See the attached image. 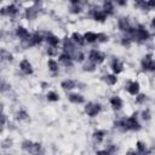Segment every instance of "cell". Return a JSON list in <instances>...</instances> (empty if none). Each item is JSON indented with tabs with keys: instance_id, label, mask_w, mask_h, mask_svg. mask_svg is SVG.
I'll return each mask as SVG.
<instances>
[{
	"instance_id": "cell-5",
	"label": "cell",
	"mask_w": 155,
	"mask_h": 155,
	"mask_svg": "<svg viewBox=\"0 0 155 155\" xmlns=\"http://www.w3.org/2000/svg\"><path fill=\"white\" fill-rule=\"evenodd\" d=\"M102 104L98 103V102H87L85 103V107H84V113L88 116V117H97L101 113H102Z\"/></svg>"
},
{
	"instance_id": "cell-11",
	"label": "cell",
	"mask_w": 155,
	"mask_h": 155,
	"mask_svg": "<svg viewBox=\"0 0 155 155\" xmlns=\"http://www.w3.org/2000/svg\"><path fill=\"white\" fill-rule=\"evenodd\" d=\"M125 91L130 96L136 97L140 92V84H139V81H137V80H128L126 82V85H125Z\"/></svg>"
},
{
	"instance_id": "cell-40",
	"label": "cell",
	"mask_w": 155,
	"mask_h": 155,
	"mask_svg": "<svg viewBox=\"0 0 155 155\" xmlns=\"http://www.w3.org/2000/svg\"><path fill=\"white\" fill-rule=\"evenodd\" d=\"M114 4L115 6H127V1H116Z\"/></svg>"
},
{
	"instance_id": "cell-16",
	"label": "cell",
	"mask_w": 155,
	"mask_h": 155,
	"mask_svg": "<svg viewBox=\"0 0 155 155\" xmlns=\"http://www.w3.org/2000/svg\"><path fill=\"white\" fill-rule=\"evenodd\" d=\"M46 65H47L48 71L52 74V76H56L57 74H59V71H61V65H59V63L57 62V59H54V58H48L47 62H46Z\"/></svg>"
},
{
	"instance_id": "cell-36",
	"label": "cell",
	"mask_w": 155,
	"mask_h": 155,
	"mask_svg": "<svg viewBox=\"0 0 155 155\" xmlns=\"http://www.w3.org/2000/svg\"><path fill=\"white\" fill-rule=\"evenodd\" d=\"M11 90V85L7 82V81H5V80H0V91L1 92H8Z\"/></svg>"
},
{
	"instance_id": "cell-33",
	"label": "cell",
	"mask_w": 155,
	"mask_h": 155,
	"mask_svg": "<svg viewBox=\"0 0 155 155\" xmlns=\"http://www.w3.org/2000/svg\"><path fill=\"white\" fill-rule=\"evenodd\" d=\"M16 116H17V120H19V121H27V120H29V113L25 109H23V108H21L17 111Z\"/></svg>"
},
{
	"instance_id": "cell-31",
	"label": "cell",
	"mask_w": 155,
	"mask_h": 155,
	"mask_svg": "<svg viewBox=\"0 0 155 155\" xmlns=\"http://www.w3.org/2000/svg\"><path fill=\"white\" fill-rule=\"evenodd\" d=\"M148 102V96L145 93H138L136 97H134V103L137 105H144L145 103Z\"/></svg>"
},
{
	"instance_id": "cell-35",
	"label": "cell",
	"mask_w": 155,
	"mask_h": 155,
	"mask_svg": "<svg viewBox=\"0 0 155 155\" xmlns=\"http://www.w3.org/2000/svg\"><path fill=\"white\" fill-rule=\"evenodd\" d=\"M31 145H33V140H30V139H24V140L21 143L22 150H24V151H27V153H28V150L30 149Z\"/></svg>"
},
{
	"instance_id": "cell-26",
	"label": "cell",
	"mask_w": 155,
	"mask_h": 155,
	"mask_svg": "<svg viewBox=\"0 0 155 155\" xmlns=\"http://www.w3.org/2000/svg\"><path fill=\"white\" fill-rule=\"evenodd\" d=\"M59 98H61V97H59V93H58L57 91H54V90H48L47 93H46V99H47L48 102H51V103L58 102Z\"/></svg>"
},
{
	"instance_id": "cell-1",
	"label": "cell",
	"mask_w": 155,
	"mask_h": 155,
	"mask_svg": "<svg viewBox=\"0 0 155 155\" xmlns=\"http://www.w3.org/2000/svg\"><path fill=\"white\" fill-rule=\"evenodd\" d=\"M125 127H126V132H138L142 130V124L138 117V111L133 113L130 116H125Z\"/></svg>"
},
{
	"instance_id": "cell-30",
	"label": "cell",
	"mask_w": 155,
	"mask_h": 155,
	"mask_svg": "<svg viewBox=\"0 0 155 155\" xmlns=\"http://www.w3.org/2000/svg\"><path fill=\"white\" fill-rule=\"evenodd\" d=\"M104 150L107 151L108 155H116L117 151H119V147L114 143H108L105 147H104Z\"/></svg>"
},
{
	"instance_id": "cell-37",
	"label": "cell",
	"mask_w": 155,
	"mask_h": 155,
	"mask_svg": "<svg viewBox=\"0 0 155 155\" xmlns=\"http://www.w3.org/2000/svg\"><path fill=\"white\" fill-rule=\"evenodd\" d=\"M6 124H8V116L0 109V125L1 126H5Z\"/></svg>"
},
{
	"instance_id": "cell-19",
	"label": "cell",
	"mask_w": 155,
	"mask_h": 155,
	"mask_svg": "<svg viewBox=\"0 0 155 155\" xmlns=\"http://www.w3.org/2000/svg\"><path fill=\"white\" fill-rule=\"evenodd\" d=\"M76 86H78V81L69 79V78H65L61 81V88L67 92H71L74 88H76Z\"/></svg>"
},
{
	"instance_id": "cell-32",
	"label": "cell",
	"mask_w": 155,
	"mask_h": 155,
	"mask_svg": "<svg viewBox=\"0 0 155 155\" xmlns=\"http://www.w3.org/2000/svg\"><path fill=\"white\" fill-rule=\"evenodd\" d=\"M59 52H61V48L59 47H50V46L46 47V54L48 56V58L57 57L59 54Z\"/></svg>"
},
{
	"instance_id": "cell-27",
	"label": "cell",
	"mask_w": 155,
	"mask_h": 155,
	"mask_svg": "<svg viewBox=\"0 0 155 155\" xmlns=\"http://www.w3.org/2000/svg\"><path fill=\"white\" fill-rule=\"evenodd\" d=\"M151 116H153V114H151L150 108H145V109H143L140 113H138V117H139L142 121H150V120H151Z\"/></svg>"
},
{
	"instance_id": "cell-10",
	"label": "cell",
	"mask_w": 155,
	"mask_h": 155,
	"mask_svg": "<svg viewBox=\"0 0 155 155\" xmlns=\"http://www.w3.org/2000/svg\"><path fill=\"white\" fill-rule=\"evenodd\" d=\"M18 69L19 71L23 74V75H33L34 73V68H33V64L28 59V58H22L18 63Z\"/></svg>"
},
{
	"instance_id": "cell-23",
	"label": "cell",
	"mask_w": 155,
	"mask_h": 155,
	"mask_svg": "<svg viewBox=\"0 0 155 155\" xmlns=\"http://www.w3.org/2000/svg\"><path fill=\"white\" fill-rule=\"evenodd\" d=\"M15 59L12 52H10V50L5 48V47H0V62H5V63H12Z\"/></svg>"
},
{
	"instance_id": "cell-8",
	"label": "cell",
	"mask_w": 155,
	"mask_h": 155,
	"mask_svg": "<svg viewBox=\"0 0 155 155\" xmlns=\"http://www.w3.org/2000/svg\"><path fill=\"white\" fill-rule=\"evenodd\" d=\"M57 62L59 63V65H63L65 69H70V68H73L74 67V61H73V58H71V56L69 54V53H67V52H63V51H61L59 52V54L57 56Z\"/></svg>"
},
{
	"instance_id": "cell-2",
	"label": "cell",
	"mask_w": 155,
	"mask_h": 155,
	"mask_svg": "<svg viewBox=\"0 0 155 155\" xmlns=\"http://www.w3.org/2000/svg\"><path fill=\"white\" fill-rule=\"evenodd\" d=\"M87 16L97 23H104L109 17L102 11L101 5H92L87 10Z\"/></svg>"
},
{
	"instance_id": "cell-14",
	"label": "cell",
	"mask_w": 155,
	"mask_h": 155,
	"mask_svg": "<svg viewBox=\"0 0 155 155\" xmlns=\"http://www.w3.org/2000/svg\"><path fill=\"white\" fill-rule=\"evenodd\" d=\"M107 134H108V131H105V130H103V128H96V130L92 132V136H91L92 142H93L94 144H102V143L105 140Z\"/></svg>"
},
{
	"instance_id": "cell-13",
	"label": "cell",
	"mask_w": 155,
	"mask_h": 155,
	"mask_svg": "<svg viewBox=\"0 0 155 155\" xmlns=\"http://www.w3.org/2000/svg\"><path fill=\"white\" fill-rule=\"evenodd\" d=\"M124 99L119 96V94H113V96H110V98H109V105H110V108L114 110V111H120V110H122V108H124Z\"/></svg>"
},
{
	"instance_id": "cell-41",
	"label": "cell",
	"mask_w": 155,
	"mask_h": 155,
	"mask_svg": "<svg viewBox=\"0 0 155 155\" xmlns=\"http://www.w3.org/2000/svg\"><path fill=\"white\" fill-rule=\"evenodd\" d=\"M41 86H42L41 88H47V86H48V85H47L46 82H42V84H41Z\"/></svg>"
},
{
	"instance_id": "cell-12",
	"label": "cell",
	"mask_w": 155,
	"mask_h": 155,
	"mask_svg": "<svg viewBox=\"0 0 155 155\" xmlns=\"http://www.w3.org/2000/svg\"><path fill=\"white\" fill-rule=\"evenodd\" d=\"M13 35H15L16 39H18L19 41H22V40H25V39L30 35V31H29V29H28L25 25L18 24V25H16V28L13 29Z\"/></svg>"
},
{
	"instance_id": "cell-4",
	"label": "cell",
	"mask_w": 155,
	"mask_h": 155,
	"mask_svg": "<svg viewBox=\"0 0 155 155\" xmlns=\"http://www.w3.org/2000/svg\"><path fill=\"white\" fill-rule=\"evenodd\" d=\"M19 7L17 4L15 2H10L5 6H1L0 7V16L1 17H7V18H16L18 15H19Z\"/></svg>"
},
{
	"instance_id": "cell-29",
	"label": "cell",
	"mask_w": 155,
	"mask_h": 155,
	"mask_svg": "<svg viewBox=\"0 0 155 155\" xmlns=\"http://www.w3.org/2000/svg\"><path fill=\"white\" fill-rule=\"evenodd\" d=\"M82 70L86 71V73H93V71L97 70V65L94 63H92V62H90V61L86 59L82 63Z\"/></svg>"
},
{
	"instance_id": "cell-7",
	"label": "cell",
	"mask_w": 155,
	"mask_h": 155,
	"mask_svg": "<svg viewBox=\"0 0 155 155\" xmlns=\"http://www.w3.org/2000/svg\"><path fill=\"white\" fill-rule=\"evenodd\" d=\"M137 23H138V22H137V21H133L131 17H128V16H122V17H119V18H117V21H116V27H117L119 31H120L121 34H124V33H126L131 27L136 25Z\"/></svg>"
},
{
	"instance_id": "cell-9",
	"label": "cell",
	"mask_w": 155,
	"mask_h": 155,
	"mask_svg": "<svg viewBox=\"0 0 155 155\" xmlns=\"http://www.w3.org/2000/svg\"><path fill=\"white\" fill-rule=\"evenodd\" d=\"M109 69H110V71L113 74L119 75V74H121L124 71L125 65L117 57H111V59L109 61Z\"/></svg>"
},
{
	"instance_id": "cell-34",
	"label": "cell",
	"mask_w": 155,
	"mask_h": 155,
	"mask_svg": "<svg viewBox=\"0 0 155 155\" xmlns=\"http://www.w3.org/2000/svg\"><path fill=\"white\" fill-rule=\"evenodd\" d=\"M109 41V35L107 33H97V44H105Z\"/></svg>"
},
{
	"instance_id": "cell-18",
	"label": "cell",
	"mask_w": 155,
	"mask_h": 155,
	"mask_svg": "<svg viewBox=\"0 0 155 155\" xmlns=\"http://www.w3.org/2000/svg\"><path fill=\"white\" fill-rule=\"evenodd\" d=\"M45 42L47 44V46L50 47H61V38L56 34H53L52 31L48 33V35L45 39Z\"/></svg>"
},
{
	"instance_id": "cell-24",
	"label": "cell",
	"mask_w": 155,
	"mask_h": 155,
	"mask_svg": "<svg viewBox=\"0 0 155 155\" xmlns=\"http://www.w3.org/2000/svg\"><path fill=\"white\" fill-rule=\"evenodd\" d=\"M102 79H103L104 84L108 85V86H115V85L117 84V81H119L117 75H115V74H113V73H107V74H104V75L102 76Z\"/></svg>"
},
{
	"instance_id": "cell-28",
	"label": "cell",
	"mask_w": 155,
	"mask_h": 155,
	"mask_svg": "<svg viewBox=\"0 0 155 155\" xmlns=\"http://www.w3.org/2000/svg\"><path fill=\"white\" fill-rule=\"evenodd\" d=\"M84 6H82V2L81 4H74V5H70L69 4V12L71 15H80L84 12Z\"/></svg>"
},
{
	"instance_id": "cell-17",
	"label": "cell",
	"mask_w": 155,
	"mask_h": 155,
	"mask_svg": "<svg viewBox=\"0 0 155 155\" xmlns=\"http://www.w3.org/2000/svg\"><path fill=\"white\" fill-rule=\"evenodd\" d=\"M101 8H102V11H103L108 17L114 16L115 12H116L115 4H114L113 1H103V2L101 4Z\"/></svg>"
},
{
	"instance_id": "cell-22",
	"label": "cell",
	"mask_w": 155,
	"mask_h": 155,
	"mask_svg": "<svg viewBox=\"0 0 155 155\" xmlns=\"http://www.w3.org/2000/svg\"><path fill=\"white\" fill-rule=\"evenodd\" d=\"M71 58H73L74 63H81V64H82V63L86 61V53H85V51H84L82 48L78 47V48L71 53Z\"/></svg>"
},
{
	"instance_id": "cell-25",
	"label": "cell",
	"mask_w": 155,
	"mask_h": 155,
	"mask_svg": "<svg viewBox=\"0 0 155 155\" xmlns=\"http://www.w3.org/2000/svg\"><path fill=\"white\" fill-rule=\"evenodd\" d=\"M82 35H84L85 44H88V45H94V44H97V33H96V31L88 30V31L84 33Z\"/></svg>"
},
{
	"instance_id": "cell-6",
	"label": "cell",
	"mask_w": 155,
	"mask_h": 155,
	"mask_svg": "<svg viewBox=\"0 0 155 155\" xmlns=\"http://www.w3.org/2000/svg\"><path fill=\"white\" fill-rule=\"evenodd\" d=\"M140 68L145 73H154L155 71V62H154L153 52L145 53L143 56V58L140 59Z\"/></svg>"
},
{
	"instance_id": "cell-3",
	"label": "cell",
	"mask_w": 155,
	"mask_h": 155,
	"mask_svg": "<svg viewBox=\"0 0 155 155\" xmlns=\"http://www.w3.org/2000/svg\"><path fill=\"white\" fill-rule=\"evenodd\" d=\"M86 59L90 61V62H92V63H94V64L98 67V65H102V64L105 62L107 54H105L103 51H101V50L93 47V48H90V50H88V52H87V54H86Z\"/></svg>"
},
{
	"instance_id": "cell-39",
	"label": "cell",
	"mask_w": 155,
	"mask_h": 155,
	"mask_svg": "<svg viewBox=\"0 0 155 155\" xmlns=\"http://www.w3.org/2000/svg\"><path fill=\"white\" fill-rule=\"evenodd\" d=\"M96 155H108V154H107V151H105L104 148H103V149H98V150H96Z\"/></svg>"
},
{
	"instance_id": "cell-38",
	"label": "cell",
	"mask_w": 155,
	"mask_h": 155,
	"mask_svg": "<svg viewBox=\"0 0 155 155\" xmlns=\"http://www.w3.org/2000/svg\"><path fill=\"white\" fill-rule=\"evenodd\" d=\"M1 147H2L4 149H8V148H11V147H12V140H11L10 138L5 139V140L1 143Z\"/></svg>"
},
{
	"instance_id": "cell-20",
	"label": "cell",
	"mask_w": 155,
	"mask_h": 155,
	"mask_svg": "<svg viewBox=\"0 0 155 155\" xmlns=\"http://www.w3.org/2000/svg\"><path fill=\"white\" fill-rule=\"evenodd\" d=\"M67 98L73 104H84L85 103V97L80 92H69L67 94Z\"/></svg>"
},
{
	"instance_id": "cell-42",
	"label": "cell",
	"mask_w": 155,
	"mask_h": 155,
	"mask_svg": "<svg viewBox=\"0 0 155 155\" xmlns=\"http://www.w3.org/2000/svg\"><path fill=\"white\" fill-rule=\"evenodd\" d=\"M2 132H4V126H1V125H0V134H1Z\"/></svg>"
},
{
	"instance_id": "cell-15",
	"label": "cell",
	"mask_w": 155,
	"mask_h": 155,
	"mask_svg": "<svg viewBox=\"0 0 155 155\" xmlns=\"http://www.w3.org/2000/svg\"><path fill=\"white\" fill-rule=\"evenodd\" d=\"M134 151L138 154V155H150L151 154V150L149 149L148 144L143 140H137L136 144H134Z\"/></svg>"
},
{
	"instance_id": "cell-21",
	"label": "cell",
	"mask_w": 155,
	"mask_h": 155,
	"mask_svg": "<svg viewBox=\"0 0 155 155\" xmlns=\"http://www.w3.org/2000/svg\"><path fill=\"white\" fill-rule=\"evenodd\" d=\"M69 38H70V40L74 42V45H75L76 47L82 48V47L86 45V44H85V40H84V35H82L81 33H79V31H73Z\"/></svg>"
}]
</instances>
